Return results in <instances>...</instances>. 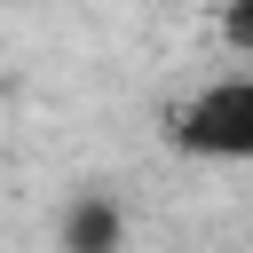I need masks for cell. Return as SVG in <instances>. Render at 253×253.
<instances>
[{
	"label": "cell",
	"mask_w": 253,
	"mask_h": 253,
	"mask_svg": "<svg viewBox=\"0 0 253 253\" xmlns=\"http://www.w3.org/2000/svg\"><path fill=\"white\" fill-rule=\"evenodd\" d=\"M174 150L206 158V166H253V71H221L206 79L182 111H174Z\"/></svg>",
	"instance_id": "6da1fadb"
},
{
	"label": "cell",
	"mask_w": 253,
	"mask_h": 253,
	"mask_svg": "<svg viewBox=\"0 0 253 253\" xmlns=\"http://www.w3.org/2000/svg\"><path fill=\"white\" fill-rule=\"evenodd\" d=\"M55 245H63V253H126V206H119L111 190H79V198H63Z\"/></svg>",
	"instance_id": "7a4b0ae2"
}]
</instances>
